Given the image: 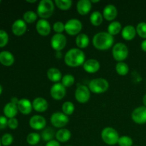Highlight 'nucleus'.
Here are the masks:
<instances>
[{
  "label": "nucleus",
  "mask_w": 146,
  "mask_h": 146,
  "mask_svg": "<svg viewBox=\"0 0 146 146\" xmlns=\"http://www.w3.org/2000/svg\"><path fill=\"white\" fill-rule=\"evenodd\" d=\"M0 146H1V140H0Z\"/></svg>",
  "instance_id": "3c124183"
},
{
  "label": "nucleus",
  "mask_w": 146,
  "mask_h": 146,
  "mask_svg": "<svg viewBox=\"0 0 146 146\" xmlns=\"http://www.w3.org/2000/svg\"><path fill=\"white\" fill-rule=\"evenodd\" d=\"M92 43L94 46L98 50L106 51L113 46L114 38L106 31H101L94 36Z\"/></svg>",
  "instance_id": "f03ea898"
},
{
  "label": "nucleus",
  "mask_w": 146,
  "mask_h": 146,
  "mask_svg": "<svg viewBox=\"0 0 146 146\" xmlns=\"http://www.w3.org/2000/svg\"><path fill=\"white\" fill-rule=\"evenodd\" d=\"M67 44V39L63 34H55L51 38V46L54 50L60 51L64 49Z\"/></svg>",
  "instance_id": "9d476101"
},
{
  "label": "nucleus",
  "mask_w": 146,
  "mask_h": 146,
  "mask_svg": "<svg viewBox=\"0 0 146 146\" xmlns=\"http://www.w3.org/2000/svg\"><path fill=\"white\" fill-rule=\"evenodd\" d=\"M85 61V54L82 50L78 48H71L64 56V62L70 67H78L84 65Z\"/></svg>",
  "instance_id": "f257e3e1"
},
{
  "label": "nucleus",
  "mask_w": 146,
  "mask_h": 146,
  "mask_svg": "<svg viewBox=\"0 0 146 146\" xmlns=\"http://www.w3.org/2000/svg\"><path fill=\"white\" fill-rule=\"evenodd\" d=\"M19 125V122L18 120L16 118H9L8 120V127L10 128V129L14 130L16 128H18Z\"/></svg>",
  "instance_id": "a19ab883"
},
{
  "label": "nucleus",
  "mask_w": 146,
  "mask_h": 146,
  "mask_svg": "<svg viewBox=\"0 0 146 146\" xmlns=\"http://www.w3.org/2000/svg\"><path fill=\"white\" fill-rule=\"evenodd\" d=\"M56 141L59 143L68 142L71 138V131L66 128H61L56 132L55 135Z\"/></svg>",
  "instance_id": "b1692460"
},
{
  "label": "nucleus",
  "mask_w": 146,
  "mask_h": 146,
  "mask_svg": "<svg viewBox=\"0 0 146 146\" xmlns=\"http://www.w3.org/2000/svg\"><path fill=\"white\" fill-rule=\"evenodd\" d=\"M54 3L59 9L63 10V11H66L69 9L73 4L72 1L71 0H55Z\"/></svg>",
  "instance_id": "c756f323"
},
{
  "label": "nucleus",
  "mask_w": 146,
  "mask_h": 146,
  "mask_svg": "<svg viewBox=\"0 0 146 146\" xmlns=\"http://www.w3.org/2000/svg\"><path fill=\"white\" fill-rule=\"evenodd\" d=\"M0 3H1V1H0Z\"/></svg>",
  "instance_id": "864d4df0"
},
{
  "label": "nucleus",
  "mask_w": 146,
  "mask_h": 146,
  "mask_svg": "<svg viewBox=\"0 0 146 146\" xmlns=\"http://www.w3.org/2000/svg\"><path fill=\"white\" fill-rule=\"evenodd\" d=\"M2 91H3V88H2V86H1V84H0V95H1V94Z\"/></svg>",
  "instance_id": "09e8293b"
},
{
  "label": "nucleus",
  "mask_w": 146,
  "mask_h": 146,
  "mask_svg": "<svg viewBox=\"0 0 146 146\" xmlns=\"http://www.w3.org/2000/svg\"><path fill=\"white\" fill-rule=\"evenodd\" d=\"M107 32L112 35L113 36L119 34L121 31H122V25L121 22L118 21H113L110 23L107 28Z\"/></svg>",
  "instance_id": "bb28decb"
},
{
  "label": "nucleus",
  "mask_w": 146,
  "mask_h": 146,
  "mask_svg": "<svg viewBox=\"0 0 146 146\" xmlns=\"http://www.w3.org/2000/svg\"><path fill=\"white\" fill-rule=\"evenodd\" d=\"M91 97V91L88 87L84 85H80L75 91V98L80 104H86Z\"/></svg>",
  "instance_id": "1a4fd4ad"
},
{
  "label": "nucleus",
  "mask_w": 146,
  "mask_h": 146,
  "mask_svg": "<svg viewBox=\"0 0 146 146\" xmlns=\"http://www.w3.org/2000/svg\"><path fill=\"white\" fill-rule=\"evenodd\" d=\"M13 141H14V138L12 135L10 133H6L1 137V145L4 146H9L13 143Z\"/></svg>",
  "instance_id": "4c0bfd02"
},
{
  "label": "nucleus",
  "mask_w": 146,
  "mask_h": 146,
  "mask_svg": "<svg viewBox=\"0 0 146 146\" xmlns=\"http://www.w3.org/2000/svg\"><path fill=\"white\" fill-rule=\"evenodd\" d=\"M109 88V83L104 78H96L91 80L88 84L90 91L94 94H100L105 93Z\"/></svg>",
  "instance_id": "20e7f679"
},
{
  "label": "nucleus",
  "mask_w": 146,
  "mask_h": 146,
  "mask_svg": "<svg viewBox=\"0 0 146 146\" xmlns=\"http://www.w3.org/2000/svg\"><path fill=\"white\" fill-rule=\"evenodd\" d=\"M37 13H35L33 11H27L23 15V20L27 24H32L37 19Z\"/></svg>",
  "instance_id": "7c9ffc66"
},
{
  "label": "nucleus",
  "mask_w": 146,
  "mask_h": 146,
  "mask_svg": "<svg viewBox=\"0 0 146 146\" xmlns=\"http://www.w3.org/2000/svg\"><path fill=\"white\" fill-rule=\"evenodd\" d=\"M99 1H100V0H96V1H94V0H91V3H98V2H99Z\"/></svg>",
  "instance_id": "8fccbe9b"
},
{
  "label": "nucleus",
  "mask_w": 146,
  "mask_h": 146,
  "mask_svg": "<svg viewBox=\"0 0 146 146\" xmlns=\"http://www.w3.org/2000/svg\"><path fill=\"white\" fill-rule=\"evenodd\" d=\"M66 94V87L61 83H55L50 88V95L56 101H60L65 97Z\"/></svg>",
  "instance_id": "9b49d317"
},
{
  "label": "nucleus",
  "mask_w": 146,
  "mask_h": 146,
  "mask_svg": "<svg viewBox=\"0 0 146 146\" xmlns=\"http://www.w3.org/2000/svg\"><path fill=\"white\" fill-rule=\"evenodd\" d=\"M41 138V135L37 133H31L27 136V142L31 145H36L39 143Z\"/></svg>",
  "instance_id": "473e14b6"
},
{
  "label": "nucleus",
  "mask_w": 146,
  "mask_h": 146,
  "mask_svg": "<svg viewBox=\"0 0 146 146\" xmlns=\"http://www.w3.org/2000/svg\"><path fill=\"white\" fill-rule=\"evenodd\" d=\"M75 110V106L71 101H66L62 105V112L66 115H72Z\"/></svg>",
  "instance_id": "2f4dec72"
},
{
  "label": "nucleus",
  "mask_w": 146,
  "mask_h": 146,
  "mask_svg": "<svg viewBox=\"0 0 146 146\" xmlns=\"http://www.w3.org/2000/svg\"><path fill=\"white\" fill-rule=\"evenodd\" d=\"M27 29V24L23 19L16 20L11 26V31L13 34L17 36H20L25 34Z\"/></svg>",
  "instance_id": "2eb2a0df"
},
{
  "label": "nucleus",
  "mask_w": 146,
  "mask_h": 146,
  "mask_svg": "<svg viewBox=\"0 0 146 146\" xmlns=\"http://www.w3.org/2000/svg\"><path fill=\"white\" fill-rule=\"evenodd\" d=\"M136 29L132 25H127L122 29L121 35L123 39L126 41H131L136 36Z\"/></svg>",
  "instance_id": "412c9836"
},
{
  "label": "nucleus",
  "mask_w": 146,
  "mask_h": 146,
  "mask_svg": "<svg viewBox=\"0 0 146 146\" xmlns=\"http://www.w3.org/2000/svg\"><path fill=\"white\" fill-rule=\"evenodd\" d=\"M19 101V100L17 97H12V98H11V103H12V104H16V105L18 104Z\"/></svg>",
  "instance_id": "a18cd8bd"
},
{
  "label": "nucleus",
  "mask_w": 146,
  "mask_h": 146,
  "mask_svg": "<svg viewBox=\"0 0 146 146\" xmlns=\"http://www.w3.org/2000/svg\"><path fill=\"white\" fill-rule=\"evenodd\" d=\"M92 8V4L89 0H79L77 2L76 9L77 11L81 15H86Z\"/></svg>",
  "instance_id": "aec40b11"
},
{
  "label": "nucleus",
  "mask_w": 146,
  "mask_h": 146,
  "mask_svg": "<svg viewBox=\"0 0 146 146\" xmlns=\"http://www.w3.org/2000/svg\"><path fill=\"white\" fill-rule=\"evenodd\" d=\"M83 25L80 20L77 19H71L65 24V31L68 35H78L82 30Z\"/></svg>",
  "instance_id": "0eeeda50"
},
{
  "label": "nucleus",
  "mask_w": 146,
  "mask_h": 146,
  "mask_svg": "<svg viewBox=\"0 0 146 146\" xmlns=\"http://www.w3.org/2000/svg\"><path fill=\"white\" fill-rule=\"evenodd\" d=\"M29 125L32 129L35 131H41L45 128L46 121L44 116L40 115H34L30 118Z\"/></svg>",
  "instance_id": "ddd939ff"
},
{
  "label": "nucleus",
  "mask_w": 146,
  "mask_h": 146,
  "mask_svg": "<svg viewBox=\"0 0 146 146\" xmlns=\"http://www.w3.org/2000/svg\"><path fill=\"white\" fill-rule=\"evenodd\" d=\"M33 109L38 113L45 112L48 107V104L45 98L42 97H37L32 101Z\"/></svg>",
  "instance_id": "a211bd4d"
},
{
  "label": "nucleus",
  "mask_w": 146,
  "mask_h": 146,
  "mask_svg": "<svg viewBox=\"0 0 146 146\" xmlns=\"http://www.w3.org/2000/svg\"><path fill=\"white\" fill-rule=\"evenodd\" d=\"M9 41V35L4 30H0V48L4 47Z\"/></svg>",
  "instance_id": "58836bf2"
},
{
  "label": "nucleus",
  "mask_w": 146,
  "mask_h": 146,
  "mask_svg": "<svg viewBox=\"0 0 146 146\" xmlns=\"http://www.w3.org/2000/svg\"><path fill=\"white\" fill-rule=\"evenodd\" d=\"M115 71L118 75L124 76H126L129 72V66L123 61L118 62L115 66Z\"/></svg>",
  "instance_id": "c85d7f7f"
},
{
  "label": "nucleus",
  "mask_w": 146,
  "mask_h": 146,
  "mask_svg": "<svg viewBox=\"0 0 146 146\" xmlns=\"http://www.w3.org/2000/svg\"><path fill=\"white\" fill-rule=\"evenodd\" d=\"M84 71L88 74H95L99 71L101 68V64L99 61L94 58L88 59L84 62L83 65Z\"/></svg>",
  "instance_id": "dca6fc26"
},
{
  "label": "nucleus",
  "mask_w": 146,
  "mask_h": 146,
  "mask_svg": "<svg viewBox=\"0 0 146 146\" xmlns=\"http://www.w3.org/2000/svg\"><path fill=\"white\" fill-rule=\"evenodd\" d=\"M143 103L144 104V106L146 107V94L144 95V96L143 97Z\"/></svg>",
  "instance_id": "49530a36"
},
{
  "label": "nucleus",
  "mask_w": 146,
  "mask_h": 146,
  "mask_svg": "<svg viewBox=\"0 0 146 146\" xmlns=\"http://www.w3.org/2000/svg\"><path fill=\"white\" fill-rule=\"evenodd\" d=\"M45 146H61V145H60V143L56 140H51L47 142Z\"/></svg>",
  "instance_id": "37998d69"
},
{
  "label": "nucleus",
  "mask_w": 146,
  "mask_h": 146,
  "mask_svg": "<svg viewBox=\"0 0 146 146\" xmlns=\"http://www.w3.org/2000/svg\"><path fill=\"white\" fill-rule=\"evenodd\" d=\"M14 56L11 52L8 51H3L0 52V63L5 66H10L14 63Z\"/></svg>",
  "instance_id": "4be33fe9"
},
{
  "label": "nucleus",
  "mask_w": 146,
  "mask_h": 146,
  "mask_svg": "<svg viewBox=\"0 0 146 146\" xmlns=\"http://www.w3.org/2000/svg\"><path fill=\"white\" fill-rule=\"evenodd\" d=\"M27 2H29V3H35L36 2V0H27Z\"/></svg>",
  "instance_id": "de8ad7c7"
},
{
  "label": "nucleus",
  "mask_w": 146,
  "mask_h": 146,
  "mask_svg": "<svg viewBox=\"0 0 146 146\" xmlns=\"http://www.w3.org/2000/svg\"><path fill=\"white\" fill-rule=\"evenodd\" d=\"M118 15V10L113 4H107L103 11V17L106 20L113 21Z\"/></svg>",
  "instance_id": "f3484780"
},
{
  "label": "nucleus",
  "mask_w": 146,
  "mask_h": 146,
  "mask_svg": "<svg viewBox=\"0 0 146 146\" xmlns=\"http://www.w3.org/2000/svg\"><path fill=\"white\" fill-rule=\"evenodd\" d=\"M55 9L54 1L51 0H41L37 7V15L41 19H46L52 16Z\"/></svg>",
  "instance_id": "7ed1b4c3"
},
{
  "label": "nucleus",
  "mask_w": 146,
  "mask_h": 146,
  "mask_svg": "<svg viewBox=\"0 0 146 146\" xmlns=\"http://www.w3.org/2000/svg\"><path fill=\"white\" fill-rule=\"evenodd\" d=\"M47 77L52 82L58 83L62 79V74L58 68L51 67L47 71Z\"/></svg>",
  "instance_id": "393cba45"
},
{
  "label": "nucleus",
  "mask_w": 146,
  "mask_h": 146,
  "mask_svg": "<svg viewBox=\"0 0 146 146\" xmlns=\"http://www.w3.org/2000/svg\"><path fill=\"white\" fill-rule=\"evenodd\" d=\"M128 48L123 43H117L113 46L112 55L114 59L118 62H121L126 59L128 56Z\"/></svg>",
  "instance_id": "423d86ee"
},
{
  "label": "nucleus",
  "mask_w": 146,
  "mask_h": 146,
  "mask_svg": "<svg viewBox=\"0 0 146 146\" xmlns=\"http://www.w3.org/2000/svg\"><path fill=\"white\" fill-rule=\"evenodd\" d=\"M131 118L137 124L146 123V107L143 106L135 108L131 113Z\"/></svg>",
  "instance_id": "f8f14e48"
},
{
  "label": "nucleus",
  "mask_w": 146,
  "mask_h": 146,
  "mask_svg": "<svg viewBox=\"0 0 146 146\" xmlns=\"http://www.w3.org/2000/svg\"><path fill=\"white\" fill-rule=\"evenodd\" d=\"M19 111L24 115H29L33 110L32 102L27 98H21L17 104Z\"/></svg>",
  "instance_id": "6ab92c4d"
},
{
  "label": "nucleus",
  "mask_w": 146,
  "mask_h": 146,
  "mask_svg": "<svg viewBox=\"0 0 146 146\" xmlns=\"http://www.w3.org/2000/svg\"><path fill=\"white\" fill-rule=\"evenodd\" d=\"M103 20H104L103 14L98 11H94L91 13V16H90V21H91V24L96 26V27H98L101 25L103 23Z\"/></svg>",
  "instance_id": "cd10ccee"
},
{
  "label": "nucleus",
  "mask_w": 146,
  "mask_h": 146,
  "mask_svg": "<svg viewBox=\"0 0 146 146\" xmlns=\"http://www.w3.org/2000/svg\"><path fill=\"white\" fill-rule=\"evenodd\" d=\"M133 139L128 135L121 136L118 141V145L119 146H133Z\"/></svg>",
  "instance_id": "e433bc0d"
},
{
  "label": "nucleus",
  "mask_w": 146,
  "mask_h": 146,
  "mask_svg": "<svg viewBox=\"0 0 146 146\" xmlns=\"http://www.w3.org/2000/svg\"><path fill=\"white\" fill-rule=\"evenodd\" d=\"M36 29L38 34L43 36H46L51 33V24L46 19H40L36 24Z\"/></svg>",
  "instance_id": "4468645a"
},
{
  "label": "nucleus",
  "mask_w": 146,
  "mask_h": 146,
  "mask_svg": "<svg viewBox=\"0 0 146 146\" xmlns=\"http://www.w3.org/2000/svg\"><path fill=\"white\" fill-rule=\"evenodd\" d=\"M101 138L106 144L108 145H114L118 144L119 140V134L115 129L111 127H106L101 131Z\"/></svg>",
  "instance_id": "39448f33"
},
{
  "label": "nucleus",
  "mask_w": 146,
  "mask_h": 146,
  "mask_svg": "<svg viewBox=\"0 0 146 146\" xmlns=\"http://www.w3.org/2000/svg\"><path fill=\"white\" fill-rule=\"evenodd\" d=\"M135 29H136L137 34L141 38L146 39V22L142 21L138 23Z\"/></svg>",
  "instance_id": "c9c22d12"
},
{
  "label": "nucleus",
  "mask_w": 146,
  "mask_h": 146,
  "mask_svg": "<svg viewBox=\"0 0 146 146\" xmlns=\"http://www.w3.org/2000/svg\"><path fill=\"white\" fill-rule=\"evenodd\" d=\"M135 146H137V145H135Z\"/></svg>",
  "instance_id": "5fc2aeb1"
},
{
  "label": "nucleus",
  "mask_w": 146,
  "mask_h": 146,
  "mask_svg": "<svg viewBox=\"0 0 146 146\" xmlns=\"http://www.w3.org/2000/svg\"><path fill=\"white\" fill-rule=\"evenodd\" d=\"M90 39L87 34L81 33L77 35L76 38V44L78 48H85L89 45Z\"/></svg>",
  "instance_id": "a878e982"
},
{
  "label": "nucleus",
  "mask_w": 146,
  "mask_h": 146,
  "mask_svg": "<svg viewBox=\"0 0 146 146\" xmlns=\"http://www.w3.org/2000/svg\"><path fill=\"white\" fill-rule=\"evenodd\" d=\"M66 146H72V145H66Z\"/></svg>",
  "instance_id": "603ef678"
},
{
  "label": "nucleus",
  "mask_w": 146,
  "mask_h": 146,
  "mask_svg": "<svg viewBox=\"0 0 146 146\" xmlns=\"http://www.w3.org/2000/svg\"><path fill=\"white\" fill-rule=\"evenodd\" d=\"M53 29L56 34H62L65 31V24L61 21H56L53 25Z\"/></svg>",
  "instance_id": "ea45409f"
},
{
  "label": "nucleus",
  "mask_w": 146,
  "mask_h": 146,
  "mask_svg": "<svg viewBox=\"0 0 146 146\" xmlns=\"http://www.w3.org/2000/svg\"><path fill=\"white\" fill-rule=\"evenodd\" d=\"M18 111L19 109L17 105L10 102L6 104L5 106L4 107L3 112H4V115L9 119V118H15V116L18 113Z\"/></svg>",
  "instance_id": "5701e85b"
},
{
  "label": "nucleus",
  "mask_w": 146,
  "mask_h": 146,
  "mask_svg": "<svg viewBox=\"0 0 146 146\" xmlns=\"http://www.w3.org/2000/svg\"><path fill=\"white\" fill-rule=\"evenodd\" d=\"M74 83H75V77L71 74H66L62 77V79H61V84L66 88H69L72 86Z\"/></svg>",
  "instance_id": "72a5a7b5"
},
{
  "label": "nucleus",
  "mask_w": 146,
  "mask_h": 146,
  "mask_svg": "<svg viewBox=\"0 0 146 146\" xmlns=\"http://www.w3.org/2000/svg\"><path fill=\"white\" fill-rule=\"evenodd\" d=\"M41 137L44 141L48 142V141L53 140V138L54 137V131L52 128H45V129L42 131V133H41Z\"/></svg>",
  "instance_id": "f704fd0d"
},
{
  "label": "nucleus",
  "mask_w": 146,
  "mask_h": 146,
  "mask_svg": "<svg viewBox=\"0 0 146 146\" xmlns=\"http://www.w3.org/2000/svg\"><path fill=\"white\" fill-rule=\"evenodd\" d=\"M8 126V120L6 116H0V130L6 128Z\"/></svg>",
  "instance_id": "79ce46f5"
},
{
  "label": "nucleus",
  "mask_w": 146,
  "mask_h": 146,
  "mask_svg": "<svg viewBox=\"0 0 146 146\" xmlns=\"http://www.w3.org/2000/svg\"><path fill=\"white\" fill-rule=\"evenodd\" d=\"M141 47L144 52H146V39H144L143 41L141 42Z\"/></svg>",
  "instance_id": "c03bdc74"
},
{
  "label": "nucleus",
  "mask_w": 146,
  "mask_h": 146,
  "mask_svg": "<svg viewBox=\"0 0 146 146\" xmlns=\"http://www.w3.org/2000/svg\"><path fill=\"white\" fill-rule=\"evenodd\" d=\"M50 121L53 126L61 129L68 123L69 118L63 112H55L50 117Z\"/></svg>",
  "instance_id": "6e6552de"
}]
</instances>
